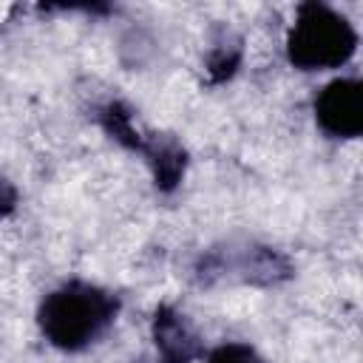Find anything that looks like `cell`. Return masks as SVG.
I'll use <instances>...</instances> for the list:
<instances>
[{"label": "cell", "instance_id": "7", "mask_svg": "<svg viewBox=\"0 0 363 363\" xmlns=\"http://www.w3.org/2000/svg\"><path fill=\"white\" fill-rule=\"evenodd\" d=\"M99 125H102V130H105L113 142H119V145L128 147V150L142 153L145 145H147V136L139 133V128L133 125V116H130L128 105H122V102H108V105L99 111Z\"/></svg>", "mask_w": 363, "mask_h": 363}, {"label": "cell", "instance_id": "11", "mask_svg": "<svg viewBox=\"0 0 363 363\" xmlns=\"http://www.w3.org/2000/svg\"><path fill=\"white\" fill-rule=\"evenodd\" d=\"M162 363H167V360H162Z\"/></svg>", "mask_w": 363, "mask_h": 363}, {"label": "cell", "instance_id": "8", "mask_svg": "<svg viewBox=\"0 0 363 363\" xmlns=\"http://www.w3.org/2000/svg\"><path fill=\"white\" fill-rule=\"evenodd\" d=\"M241 62V40H221L213 45L210 57H207V74L210 82H224L235 74Z\"/></svg>", "mask_w": 363, "mask_h": 363}, {"label": "cell", "instance_id": "6", "mask_svg": "<svg viewBox=\"0 0 363 363\" xmlns=\"http://www.w3.org/2000/svg\"><path fill=\"white\" fill-rule=\"evenodd\" d=\"M142 156L147 159V164L153 170V182L162 193H170L179 187L184 167H187V153L173 136H150Z\"/></svg>", "mask_w": 363, "mask_h": 363}, {"label": "cell", "instance_id": "10", "mask_svg": "<svg viewBox=\"0 0 363 363\" xmlns=\"http://www.w3.org/2000/svg\"><path fill=\"white\" fill-rule=\"evenodd\" d=\"M14 207H17V187L6 176H0V218L14 213Z\"/></svg>", "mask_w": 363, "mask_h": 363}, {"label": "cell", "instance_id": "4", "mask_svg": "<svg viewBox=\"0 0 363 363\" xmlns=\"http://www.w3.org/2000/svg\"><path fill=\"white\" fill-rule=\"evenodd\" d=\"M315 119L335 139L363 133V85L357 79H335L315 96Z\"/></svg>", "mask_w": 363, "mask_h": 363}, {"label": "cell", "instance_id": "1", "mask_svg": "<svg viewBox=\"0 0 363 363\" xmlns=\"http://www.w3.org/2000/svg\"><path fill=\"white\" fill-rule=\"evenodd\" d=\"M116 312V295L85 281H71L43 298L37 323L51 346L62 352H79L113 323Z\"/></svg>", "mask_w": 363, "mask_h": 363}, {"label": "cell", "instance_id": "9", "mask_svg": "<svg viewBox=\"0 0 363 363\" xmlns=\"http://www.w3.org/2000/svg\"><path fill=\"white\" fill-rule=\"evenodd\" d=\"M204 363H264V357L247 343H221L207 354Z\"/></svg>", "mask_w": 363, "mask_h": 363}, {"label": "cell", "instance_id": "2", "mask_svg": "<svg viewBox=\"0 0 363 363\" xmlns=\"http://www.w3.org/2000/svg\"><path fill=\"white\" fill-rule=\"evenodd\" d=\"M357 51V31L352 23L323 3L298 6L295 26L286 37V57L301 71L340 68Z\"/></svg>", "mask_w": 363, "mask_h": 363}, {"label": "cell", "instance_id": "3", "mask_svg": "<svg viewBox=\"0 0 363 363\" xmlns=\"http://www.w3.org/2000/svg\"><path fill=\"white\" fill-rule=\"evenodd\" d=\"M289 261L269 250V247H241L235 250H213L201 258L199 275L204 281L213 278H238V281H252V284H278L289 278Z\"/></svg>", "mask_w": 363, "mask_h": 363}, {"label": "cell", "instance_id": "5", "mask_svg": "<svg viewBox=\"0 0 363 363\" xmlns=\"http://www.w3.org/2000/svg\"><path fill=\"white\" fill-rule=\"evenodd\" d=\"M153 340L162 352V360L167 363H190L201 354L199 337L173 306H159L153 315Z\"/></svg>", "mask_w": 363, "mask_h": 363}]
</instances>
